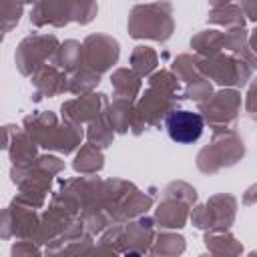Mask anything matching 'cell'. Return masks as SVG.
<instances>
[{"label": "cell", "instance_id": "1", "mask_svg": "<svg viewBox=\"0 0 257 257\" xmlns=\"http://www.w3.org/2000/svg\"><path fill=\"white\" fill-rule=\"evenodd\" d=\"M165 128L169 133V137L175 143L181 145H191L195 141L201 139L205 122L203 116L199 112H191V110H173L167 118H165Z\"/></svg>", "mask_w": 257, "mask_h": 257}]
</instances>
